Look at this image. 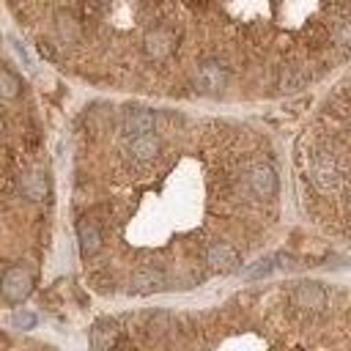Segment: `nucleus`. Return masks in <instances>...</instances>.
Masks as SVG:
<instances>
[{"label":"nucleus","instance_id":"obj_10","mask_svg":"<svg viewBox=\"0 0 351 351\" xmlns=\"http://www.w3.org/2000/svg\"><path fill=\"white\" fill-rule=\"evenodd\" d=\"M118 324L112 318H104L99 321L93 329H90V346L93 348H110V346H118Z\"/></svg>","mask_w":351,"mask_h":351},{"label":"nucleus","instance_id":"obj_13","mask_svg":"<svg viewBox=\"0 0 351 351\" xmlns=\"http://www.w3.org/2000/svg\"><path fill=\"white\" fill-rule=\"evenodd\" d=\"M22 192H25L27 197H33V200H41V197L47 195V181H44V176H38V173L22 176Z\"/></svg>","mask_w":351,"mask_h":351},{"label":"nucleus","instance_id":"obj_2","mask_svg":"<svg viewBox=\"0 0 351 351\" xmlns=\"http://www.w3.org/2000/svg\"><path fill=\"white\" fill-rule=\"evenodd\" d=\"M291 304L299 307L302 313H324L326 304H329V296L326 291L318 285V282H299L293 291H291Z\"/></svg>","mask_w":351,"mask_h":351},{"label":"nucleus","instance_id":"obj_17","mask_svg":"<svg viewBox=\"0 0 351 351\" xmlns=\"http://www.w3.org/2000/svg\"><path fill=\"white\" fill-rule=\"evenodd\" d=\"M11 321H14L16 326H33V324H36V315H30V313H22V310H16Z\"/></svg>","mask_w":351,"mask_h":351},{"label":"nucleus","instance_id":"obj_1","mask_svg":"<svg viewBox=\"0 0 351 351\" xmlns=\"http://www.w3.org/2000/svg\"><path fill=\"white\" fill-rule=\"evenodd\" d=\"M159 148H162V140H159L156 129L137 132V134H123L121 137V154L132 165H148V162H154V156L159 154Z\"/></svg>","mask_w":351,"mask_h":351},{"label":"nucleus","instance_id":"obj_11","mask_svg":"<svg viewBox=\"0 0 351 351\" xmlns=\"http://www.w3.org/2000/svg\"><path fill=\"white\" fill-rule=\"evenodd\" d=\"M310 69L307 66H285L277 77V88L280 90H296V88H304L310 82Z\"/></svg>","mask_w":351,"mask_h":351},{"label":"nucleus","instance_id":"obj_9","mask_svg":"<svg viewBox=\"0 0 351 351\" xmlns=\"http://www.w3.org/2000/svg\"><path fill=\"white\" fill-rule=\"evenodd\" d=\"M165 285H167L165 274H162L159 269H154V266L137 269V271L132 274V280H129V291H132V293H151V291H159V288H165Z\"/></svg>","mask_w":351,"mask_h":351},{"label":"nucleus","instance_id":"obj_8","mask_svg":"<svg viewBox=\"0 0 351 351\" xmlns=\"http://www.w3.org/2000/svg\"><path fill=\"white\" fill-rule=\"evenodd\" d=\"M156 129V112L145 107H129L121 115V132L123 134H137V132H151Z\"/></svg>","mask_w":351,"mask_h":351},{"label":"nucleus","instance_id":"obj_4","mask_svg":"<svg viewBox=\"0 0 351 351\" xmlns=\"http://www.w3.org/2000/svg\"><path fill=\"white\" fill-rule=\"evenodd\" d=\"M225 82H228V71L217 60H206L195 71V88L203 93H217L219 88H225Z\"/></svg>","mask_w":351,"mask_h":351},{"label":"nucleus","instance_id":"obj_3","mask_svg":"<svg viewBox=\"0 0 351 351\" xmlns=\"http://www.w3.org/2000/svg\"><path fill=\"white\" fill-rule=\"evenodd\" d=\"M244 181H247V189L252 192V197H261V200H271L277 195V176L269 165H255L244 173Z\"/></svg>","mask_w":351,"mask_h":351},{"label":"nucleus","instance_id":"obj_6","mask_svg":"<svg viewBox=\"0 0 351 351\" xmlns=\"http://www.w3.org/2000/svg\"><path fill=\"white\" fill-rule=\"evenodd\" d=\"M30 285H33V274H30V269L14 266V269L3 277L0 291H3V296H5L8 302H22V299L30 293Z\"/></svg>","mask_w":351,"mask_h":351},{"label":"nucleus","instance_id":"obj_15","mask_svg":"<svg viewBox=\"0 0 351 351\" xmlns=\"http://www.w3.org/2000/svg\"><path fill=\"white\" fill-rule=\"evenodd\" d=\"M19 93V80L0 66V96H16Z\"/></svg>","mask_w":351,"mask_h":351},{"label":"nucleus","instance_id":"obj_14","mask_svg":"<svg viewBox=\"0 0 351 351\" xmlns=\"http://www.w3.org/2000/svg\"><path fill=\"white\" fill-rule=\"evenodd\" d=\"M329 38H332L340 49H346V47H348V38H351V25H348V19H337V22H332V27H329Z\"/></svg>","mask_w":351,"mask_h":351},{"label":"nucleus","instance_id":"obj_7","mask_svg":"<svg viewBox=\"0 0 351 351\" xmlns=\"http://www.w3.org/2000/svg\"><path fill=\"white\" fill-rule=\"evenodd\" d=\"M173 47H176V30L173 27H154L145 36V55L154 60L167 58L173 52Z\"/></svg>","mask_w":351,"mask_h":351},{"label":"nucleus","instance_id":"obj_12","mask_svg":"<svg viewBox=\"0 0 351 351\" xmlns=\"http://www.w3.org/2000/svg\"><path fill=\"white\" fill-rule=\"evenodd\" d=\"M77 236H80V247L85 255H93L99 247H101V233H99V225L93 219H80L77 222Z\"/></svg>","mask_w":351,"mask_h":351},{"label":"nucleus","instance_id":"obj_16","mask_svg":"<svg viewBox=\"0 0 351 351\" xmlns=\"http://www.w3.org/2000/svg\"><path fill=\"white\" fill-rule=\"evenodd\" d=\"M277 263H274V255L271 258H261L255 266H250V269H244V277L247 280H258V277H263V274H269L271 269H274Z\"/></svg>","mask_w":351,"mask_h":351},{"label":"nucleus","instance_id":"obj_5","mask_svg":"<svg viewBox=\"0 0 351 351\" xmlns=\"http://www.w3.org/2000/svg\"><path fill=\"white\" fill-rule=\"evenodd\" d=\"M203 255H206V263H208L214 271H222V274L239 269V263H241L236 247H230L228 241H214V244H208Z\"/></svg>","mask_w":351,"mask_h":351}]
</instances>
